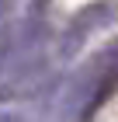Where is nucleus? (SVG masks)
I'll list each match as a JSON object with an SVG mask.
<instances>
[{"label": "nucleus", "instance_id": "nucleus-1", "mask_svg": "<svg viewBox=\"0 0 118 122\" xmlns=\"http://www.w3.org/2000/svg\"><path fill=\"white\" fill-rule=\"evenodd\" d=\"M0 122H24V115L18 108H7V112H0Z\"/></svg>", "mask_w": 118, "mask_h": 122}]
</instances>
